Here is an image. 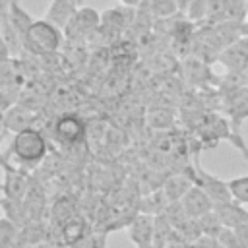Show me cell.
Here are the masks:
<instances>
[{
  "mask_svg": "<svg viewBox=\"0 0 248 248\" xmlns=\"http://www.w3.org/2000/svg\"><path fill=\"white\" fill-rule=\"evenodd\" d=\"M87 126L78 114H64L54 124V136L62 145H78L85 140Z\"/></svg>",
  "mask_w": 248,
  "mask_h": 248,
  "instance_id": "obj_5",
  "label": "cell"
},
{
  "mask_svg": "<svg viewBox=\"0 0 248 248\" xmlns=\"http://www.w3.org/2000/svg\"><path fill=\"white\" fill-rule=\"evenodd\" d=\"M207 12V0H192V4L186 10V16L190 21H203Z\"/></svg>",
  "mask_w": 248,
  "mask_h": 248,
  "instance_id": "obj_20",
  "label": "cell"
},
{
  "mask_svg": "<svg viewBox=\"0 0 248 248\" xmlns=\"http://www.w3.org/2000/svg\"><path fill=\"white\" fill-rule=\"evenodd\" d=\"M229 188H231L232 200H236V202L248 205V174L231 178V180H229Z\"/></svg>",
  "mask_w": 248,
  "mask_h": 248,
  "instance_id": "obj_18",
  "label": "cell"
},
{
  "mask_svg": "<svg viewBox=\"0 0 248 248\" xmlns=\"http://www.w3.org/2000/svg\"><path fill=\"white\" fill-rule=\"evenodd\" d=\"M231 0H207V12H205V21L207 23H219L227 19Z\"/></svg>",
  "mask_w": 248,
  "mask_h": 248,
  "instance_id": "obj_16",
  "label": "cell"
},
{
  "mask_svg": "<svg viewBox=\"0 0 248 248\" xmlns=\"http://www.w3.org/2000/svg\"><path fill=\"white\" fill-rule=\"evenodd\" d=\"M33 120H35V114L27 108L14 105L8 110H4V130H12L14 134L27 130V128H33Z\"/></svg>",
  "mask_w": 248,
  "mask_h": 248,
  "instance_id": "obj_13",
  "label": "cell"
},
{
  "mask_svg": "<svg viewBox=\"0 0 248 248\" xmlns=\"http://www.w3.org/2000/svg\"><path fill=\"white\" fill-rule=\"evenodd\" d=\"M19 232H21V227L4 215L0 221V248L16 246L19 242Z\"/></svg>",
  "mask_w": 248,
  "mask_h": 248,
  "instance_id": "obj_14",
  "label": "cell"
},
{
  "mask_svg": "<svg viewBox=\"0 0 248 248\" xmlns=\"http://www.w3.org/2000/svg\"><path fill=\"white\" fill-rule=\"evenodd\" d=\"M182 202V205H184V209L188 211V215L190 217H202L203 213H207V211H211L213 209V200L198 186V184H194L186 194H184V198L180 200Z\"/></svg>",
  "mask_w": 248,
  "mask_h": 248,
  "instance_id": "obj_9",
  "label": "cell"
},
{
  "mask_svg": "<svg viewBox=\"0 0 248 248\" xmlns=\"http://www.w3.org/2000/svg\"><path fill=\"white\" fill-rule=\"evenodd\" d=\"M46 151H48L46 140L37 128L16 132L10 143V153L19 165L25 167H35L37 163H41L46 157Z\"/></svg>",
  "mask_w": 248,
  "mask_h": 248,
  "instance_id": "obj_2",
  "label": "cell"
},
{
  "mask_svg": "<svg viewBox=\"0 0 248 248\" xmlns=\"http://www.w3.org/2000/svg\"><path fill=\"white\" fill-rule=\"evenodd\" d=\"M198 223H200V227H202V232H203V234H207V236H215V238H217L219 231L225 227V225H223V221H221V217L217 215V211H215V209H211V211L203 213L202 217H198Z\"/></svg>",
  "mask_w": 248,
  "mask_h": 248,
  "instance_id": "obj_15",
  "label": "cell"
},
{
  "mask_svg": "<svg viewBox=\"0 0 248 248\" xmlns=\"http://www.w3.org/2000/svg\"><path fill=\"white\" fill-rule=\"evenodd\" d=\"M176 4H178V10H180V12H186L188 6L192 4V0H176Z\"/></svg>",
  "mask_w": 248,
  "mask_h": 248,
  "instance_id": "obj_25",
  "label": "cell"
},
{
  "mask_svg": "<svg viewBox=\"0 0 248 248\" xmlns=\"http://www.w3.org/2000/svg\"><path fill=\"white\" fill-rule=\"evenodd\" d=\"M246 25H248V16H246Z\"/></svg>",
  "mask_w": 248,
  "mask_h": 248,
  "instance_id": "obj_27",
  "label": "cell"
},
{
  "mask_svg": "<svg viewBox=\"0 0 248 248\" xmlns=\"http://www.w3.org/2000/svg\"><path fill=\"white\" fill-rule=\"evenodd\" d=\"M62 27H58L56 23L48 21L46 17L43 19H35L31 23V27L25 31V35L21 37L23 41V50L35 54V56H46L52 54L60 48L62 45Z\"/></svg>",
  "mask_w": 248,
  "mask_h": 248,
  "instance_id": "obj_1",
  "label": "cell"
},
{
  "mask_svg": "<svg viewBox=\"0 0 248 248\" xmlns=\"http://www.w3.org/2000/svg\"><path fill=\"white\" fill-rule=\"evenodd\" d=\"M213 209L217 211V215L221 217L223 225H227V227H238V225H246L248 223V209L244 207V203H240L236 200L215 203Z\"/></svg>",
  "mask_w": 248,
  "mask_h": 248,
  "instance_id": "obj_10",
  "label": "cell"
},
{
  "mask_svg": "<svg viewBox=\"0 0 248 248\" xmlns=\"http://www.w3.org/2000/svg\"><path fill=\"white\" fill-rule=\"evenodd\" d=\"M242 81H244V85L248 87V70H246V72L242 74Z\"/></svg>",
  "mask_w": 248,
  "mask_h": 248,
  "instance_id": "obj_26",
  "label": "cell"
},
{
  "mask_svg": "<svg viewBox=\"0 0 248 248\" xmlns=\"http://www.w3.org/2000/svg\"><path fill=\"white\" fill-rule=\"evenodd\" d=\"M234 229H236V236H238L240 248H248V223L246 225H238Z\"/></svg>",
  "mask_w": 248,
  "mask_h": 248,
  "instance_id": "obj_23",
  "label": "cell"
},
{
  "mask_svg": "<svg viewBox=\"0 0 248 248\" xmlns=\"http://www.w3.org/2000/svg\"><path fill=\"white\" fill-rule=\"evenodd\" d=\"M31 180L25 172H21L16 167H10L8 159H4V198L8 200H16V202H23L27 192H29Z\"/></svg>",
  "mask_w": 248,
  "mask_h": 248,
  "instance_id": "obj_7",
  "label": "cell"
},
{
  "mask_svg": "<svg viewBox=\"0 0 248 248\" xmlns=\"http://www.w3.org/2000/svg\"><path fill=\"white\" fill-rule=\"evenodd\" d=\"M192 176H194V184H198L213 200V203H221V202L232 200V194H231V188H229V180H223V178L207 172L205 169H202V165L198 161H196V165L192 169Z\"/></svg>",
  "mask_w": 248,
  "mask_h": 248,
  "instance_id": "obj_3",
  "label": "cell"
},
{
  "mask_svg": "<svg viewBox=\"0 0 248 248\" xmlns=\"http://www.w3.org/2000/svg\"><path fill=\"white\" fill-rule=\"evenodd\" d=\"M85 238H87V227L81 217L76 215L60 225V240L64 246H70V248H74L78 244L81 246Z\"/></svg>",
  "mask_w": 248,
  "mask_h": 248,
  "instance_id": "obj_11",
  "label": "cell"
},
{
  "mask_svg": "<svg viewBox=\"0 0 248 248\" xmlns=\"http://www.w3.org/2000/svg\"><path fill=\"white\" fill-rule=\"evenodd\" d=\"M223 107H225V112L229 114V118L232 122V130H238L240 124L248 118V87L240 85L236 89L227 91Z\"/></svg>",
  "mask_w": 248,
  "mask_h": 248,
  "instance_id": "obj_6",
  "label": "cell"
},
{
  "mask_svg": "<svg viewBox=\"0 0 248 248\" xmlns=\"http://www.w3.org/2000/svg\"><path fill=\"white\" fill-rule=\"evenodd\" d=\"M52 217H54V221H58V225H62V223H66L68 219L76 217V207H74V203H72L68 198H60V200L54 202V205H52Z\"/></svg>",
  "mask_w": 248,
  "mask_h": 248,
  "instance_id": "obj_17",
  "label": "cell"
},
{
  "mask_svg": "<svg viewBox=\"0 0 248 248\" xmlns=\"http://www.w3.org/2000/svg\"><path fill=\"white\" fill-rule=\"evenodd\" d=\"M118 4H122V6H130V8H134V6H140L143 0H116Z\"/></svg>",
  "mask_w": 248,
  "mask_h": 248,
  "instance_id": "obj_24",
  "label": "cell"
},
{
  "mask_svg": "<svg viewBox=\"0 0 248 248\" xmlns=\"http://www.w3.org/2000/svg\"><path fill=\"white\" fill-rule=\"evenodd\" d=\"M194 186V176H192V170L186 174V172H180V174H172L165 180L163 184V192L167 196L169 202H180L184 198V194Z\"/></svg>",
  "mask_w": 248,
  "mask_h": 248,
  "instance_id": "obj_12",
  "label": "cell"
},
{
  "mask_svg": "<svg viewBox=\"0 0 248 248\" xmlns=\"http://www.w3.org/2000/svg\"><path fill=\"white\" fill-rule=\"evenodd\" d=\"M81 248H105V234H89Z\"/></svg>",
  "mask_w": 248,
  "mask_h": 248,
  "instance_id": "obj_22",
  "label": "cell"
},
{
  "mask_svg": "<svg viewBox=\"0 0 248 248\" xmlns=\"http://www.w3.org/2000/svg\"><path fill=\"white\" fill-rule=\"evenodd\" d=\"M192 248H227V246H223L215 236H207V234H202L194 244H192Z\"/></svg>",
  "mask_w": 248,
  "mask_h": 248,
  "instance_id": "obj_21",
  "label": "cell"
},
{
  "mask_svg": "<svg viewBox=\"0 0 248 248\" xmlns=\"http://www.w3.org/2000/svg\"><path fill=\"white\" fill-rule=\"evenodd\" d=\"M130 238L136 244V248H153L155 242V215L149 213H138L130 227Z\"/></svg>",
  "mask_w": 248,
  "mask_h": 248,
  "instance_id": "obj_8",
  "label": "cell"
},
{
  "mask_svg": "<svg viewBox=\"0 0 248 248\" xmlns=\"http://www.w3.org/2000/svg\"><path fill=\"white\" fill-rule=\"evenodd\" d=\"M217 240L227 246V248H240V242H238V236H236V229L234 227H223L217 234Z\"/></svg>",
  "mask_w": 248,
  "mask_h": 248,
  "instance_id": "obj_19",
  "label": "cell"
},
{
  "mask_svg": "<svg viewBox=\"0 0 248 248\" xmlns=\"http://www.w3.org/2000/svg\"><path fill=\"white\" fill-rule=\"evenodd\" d=\"M217 62H221L229 72L244 74L248 70V35H242L221 48L217 52Z\"/></svg>",
  "mask_w": 248,
  "mask_h": 248,
  "instance_id": "obj_4",
  "label": "cell"
}]
</instances>
